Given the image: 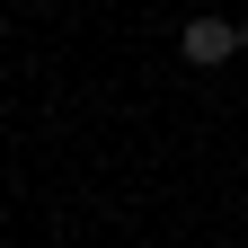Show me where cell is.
<instances>
[{
  "label": "cell",
  "mask_w": 248,
  "mask_h": 248,
  "mask_svg": "<svg viewBox=\"0 0 248 248\" xmlns=\"http://www.w3.org/2000/svg\"><path fill=\"white\" fill-rule=\"evenodd\" d=\"M177 53L195 62V71H213V62L239 53V27H231V18H186V27H177Z\"/></svg>",
  "instance_id": "6da1fadb"
}]
</instances>
